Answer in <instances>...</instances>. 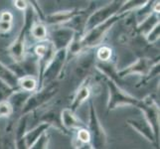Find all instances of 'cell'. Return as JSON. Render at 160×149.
Here are the masks:
<instances>
[{"label": "cell", "mask_w": 160, "mask_h": 149, "mask_svg": "<svg viewBox=\"0 0 160 149\" xmlns=\"http://www.w3.org/2000/svg\"><path fill=\"white\" fill-rule=\"evenodd\" d=\"M129 13H122V14H117L113 17L108 19L107 22L101 24L100 26L96 27L89 32L85 33L80 39V45L82 52L84 53L86 51H90V50L98 47L101 45L102 40L106 38L107 34L109 32V30L118 23V21L123 20Z\"/></svg>", "instance_id": "cell-1"}, {"label": "cell", "mask_w": 160, "mask_h": 149, "mask_svg": "<svg viewBox=\"0 0 160 149\" xmlns=\"http://www.w3.org/2000/svg\"><path fill=\"white\" fill-rule=\"evenodd\" d=\"M36 15L34 10L32 9L30 4L28 5L27 9L24 11V23L22 28L20 29L17 37L15 40L10 44V46L7 48L8 54L10 57L14 60V62H19L26 56L25 51V43H26V37L30 34V31L33 24L36 22Z\"/></svg>", "instance_id": "cell-2"}, {"label": "cell", "mask_w": 160, "mask_h": 149, "mask_svg": "<svg viewBox=\"0 0 160 149\" xmlns=\"http://www.w3.org/2000/svg\"><path fill=\"white\" fill-rule=\"evenodd\" d=\"M59 92V85L56 82L42 87L29 96L21 109V115H30L39 108L50 103Z\"/></svg>", "instance_id": "cell-3"}, {"label": "cell", "mask_w": 160, "mask_h": 149, "mask_svg": "<svg viewBox=\"0 0 160 149\" xmlns=\"http://www.w3.org/2000/svg\"><path fill=\"white\" fill-rule=\"evenodd\" d=\"M108 90V99L107 107L108 112L117 109L121 107H134L139 108L141 106V99L130 95L124 91L120 86L108 78H104Z\"/></svg>", "instance_id": "cell-4"}, {"label": "cell", "mask_w": 160, "mask_h": 149, "mask_svg": "<svg viewBox=\"0 0 160 149\" xmlns=\"http://www.w3.org/2000/svg\"><path fill=\"white\" fill-rule=\"evenodd\" d=\"M87 128L91 135L90 144L92 149H108V135L98 117L97 109L92 99H90L89 123Z\"/></svg>", "instance_id": "cell-5"}, {"label": "cell", "mask_w": 160, "mask_h": 149, "mask_svg": "<svg viewBox=\"0 0 160 149\" xmlns=\"http://www.w3.org/2000/svg\"><path fill=\"white\" fill-rule=\"evenodd\" d=\"M67 63H68L67 49L57 51L50 64L48 65V67L46 68L45 72H44L39 84H38V90L46 85L55 82L58 79H60L62 77L64 68Z\"/></svg>", "instance_id": "cell-6"}, {"label": "cell", "mask_w": 160, "mask_h": 149, "mask_svg": "<svg viewBox=\"0 0 160 149\" xmlns=\"http://www.w3.org/2000/svg\"><path fill=\"white\" fill-rule=\"evenodd\" d=\"M122 4H123V1L114 0V1L109 2L101 8L96 9L89 17H88L84 34L87 32H89L90 30L96 28V27L100 26L101 24L104 23V22H107L108 19L113 17V16H115L117 14H118Z\"/></svg>", "instance_id": "cell-7"}, {"label": "cell", "mask_w": 160, "mask_h": 149, "mask_svg": "<svg viewBox=\"0 0 160 149\" xmlns=\"http://www.w3.org/2000/svg\"><path fill=\"white\" fill-rule=\"evenodd\" d=\"M59 104H60V102H54L53 103L50 102V103H48L47 106L39 108L33 113L36 114L39 123H46L50 126V127L56 128L61 133L68 135L70 134V132H68L63 127L62 122H61V110L62 109L59 108L60 107Z\"/></svg>", "instance_id": "cell-8"}, {"label": "cell", "mask_w": 160, "mask_h": 149, "mask_svg": "<svg viewBox=\"0 0 160 149\" xmlns=\"http://www.w3.org/2000/svg\"><path fill=\"white\" fill-rule=\"evenodd\" d=\"M158 63H159V57L156 59L140 57L135 62L128 66L126 68L118 71V78L121 81L122 79L126 78V77L134 75V76H139L142 79H144L150 72L153 66H155Z\"/></svg>", "instance_id": "cell-9"}, {"label": "cell", "mask_w": 160, "mask_h": 149, "mask_svg": "<svg viewBox=\"0 0 160 149\" xmlns=\"http://www.w3.org/2000/svg\"><path fill=\"white\" fill-rule=\"evenodd\" d=\"M56 52L57 51L54 45L48 39L38 42L34 47V56L36 57L38 63V84H39L44 72L54 58Z\"/></svg>", "instance_id": "cell-10"}, {"label": "cell", "mask_w": 160, "mask_h": 149, "mask_svg": "<svg viewBox=\"0 0 160 149\" xmlns=\"http://www.w3.org/2000/svg\"><path fill=\"white\" fill-rule=\"evenodd\" d=\"M139 109L142 112V117L150 124L157 139H159V106L153 96L149 95L141 99Z\"/></svg>", "instance_id": "cell-11"}, {"label": "cell", "mask_w": 160, "mask_h": 149, "mask_svg": "<svg viewBox=\"0 0 160 149\" xmlns=\"http://www.w3.org/2000/svg\"><path fill=\"white\" fill-rule=\"evenodd\" d=\"M19 79L26 76L35 77L38 80V63L35 56H26L19 62H14L8 66Z\"/></svg>", "instance_id": "cell-12"}, {"label": "cell", "mask_w": 160, "mask_h": 149, "mask_svg": "<svg viewBox=\"0 0 160 149\" xmlns=\"http://www.w3.org/2000/svg\"><path fill=\"white\" fill-rule=\"evenodd\" d=\"M76 33L67 26H59L51 33V43L54 45L56 51L68 49L72 41L74 40Z\"/></svg>", "instance_id": "cell-13"}, {"label": "cell", "mask_w": 160, "mask_h": 149, "mask_svg": "<svg viewBox=\"0 0 160 149\" xmlns=\"http://www.w3.org/2000/svg\"><path fill=\"white\" fill-rule=\"evenodd\" d=\"M126 123H128L132 129H134L137 133L140 134L142 137L148 141L152 143V144L158 149L159 144H158V140L157 137L155 136L153 132V129L150 126V124L147 122L146 119L144 117H138V118H128L126 120Z\"/></svg>", "instance_id": "cell-14"}, {"label": "cell", "mask_w": 160, "mask_h": 149, "mask_svg": "<svg viewBox=\"0 0 160 149\" xmlns=\"http://www.w3.org/2000/svg\"><path fill=\"white\" fill-rule=\"evenodd\" d=\"M79 56L80 59L78 61V63H77L76 75L84 81L88 77L91 76V72L96 68L97 61L95 57V53L92 50L82 53Z\"/></svg>", "instance_id": "cell-15"}, {"label": "cell", "mask_w": 160, "mask_h": 149, "mask_svg": "<svg viewBox=\"0 0 160 149\" xmlns=\"http://www.w3.org/2000/svg\"><path fill=\"white\" fill-rule=\"evenodd\" d=\"M81 9H70V10H62V11H57L51 14L45 15L42 23H44L46 26H64L68 24L69 22L73 19L75 16H77L80 13Z\"/></svg>", "instance_id": "cell-16"}, {"label": "cell", "mask_w": 160, "mask_h": 149, "mask_svg": "<svg viewBox=\"0 0 160 149\" xmlns=\"http://www.w3.org/2000/svg\"><path fill=\"white\" fill-rule=\"evenodd\" d=\"M91 92H92V78L91 77H88V78L82 81V84L79 86L69 108L73 112L76 113V112L79 109V107L82 104L84 103L87 99L90 98Z\"/></svg>", "instance_id": "cell-17"}, {"label": "cell", "mask_w": 160, "mask_h": 149, "mask_svg": "<svg viewBox=\"0 0 160 149\" xmlns=\"http://www.w3.org/2000/svg\"><path fill=\"white\" fill-rule=\"evenodd\" d=\"M61 122H62L63 127L70 131H78L79 129L86 128L87 124L77 117L76 113L73 112L69 107L63 108L61 110Z\"/></svg>", "instance_id": "cell-18"}, {"label": "cell", "mask_w": 160, "mask_h": 149, "mask_svg": "<svg viewBox=\"0 0 160 149\" xmlns=\"http://www.w3.org/2000/svg\"><path fill=\"white\" fill-rule=\"evenodd\" d=\"M29 115H21L14 130V149H29L24 140V134L27 131Z\"/></svg>", "instance_id": "cell-19"}, {"label": "cell", "mask_w": 160, "mask_h": 149, "mask_svg": "<svg viewBox=\"0 0 160 149\" xmlns=\"http://www.w3.org/2000/svg\"><path fill=\"white\" fill-rule=\"evenodd\" d=\"M159 24V14L152 12L142 21H140L139 23L136 24V32L141 37L145 38L154 27H156Z\"/></svg>", "instance_id": "cell-20"}, {"label": "cell", "mask_w": 160, "mask_h": 149, "mask_svg": "<svg viewBox=\"0 0 160 149\" xmlns=\"http://www.w3.org/2000/svg\"><path fill=\"white\" fill-rule=\"evenodd\" d=\"M0 81L5 82L15 91H19V78L8 66L0 61Z\"/></svg>", "instance_id": "cell-21"}, {"label": "cell", "mask_w": 160, "mask_h": 149, "mask_svg": "<svg viewBox=\"0 0 160 149\" xmlns=\"http://www.w3.org/2000/svg\"><path fill=\"white\" fill-rule=\"evenodd\" d=\"M50 128V126L46 123H39L37 124L35 127H33L32 129L26 131V133L24 134V140L26 145L28 146V148L34 143L39 137L48 131V129Z\"/></svg>", "instance_id": "cell-22"}, {"label": "cell", "mask_w": 160, "mask_h": 149, "mask_svg": "<svg viewBox=\"0 0 160 149\" xmlns=\"http://www.w3.org/2000/svg\"><path fill=\"white\" fill-rule=\"evenodd\" d=\"M38 90V80L35 77L26 76L19 79V91L27 93H33Z\"/></svg>", "instance_id": "cell-23"}, {"label": "cell", "mask_w": 160, "mask_h": 149, "mask_svg": "<svg viewBox=\"0 0 160 149\" xmlns=\"http://www.w3.org/2000/svg\"><path fill=\"white\" fill-rule=\"evenodd\" d=\"M31 93H27V92H24L22 91H16L12 97L9 98V102L11 103V106H12L13 109H14V112L16 110H19L21 112L22 107L25 104L27 98L29 97V96Z\"/></svg>", "instance_id": "cell-24"}, {"label": "cell", "mask_w": 160, "mask_h": 149, "mask_svg": "<svg viewBox=\"0 0 160 149\" xmlns=\"http://www.w3.org/2000/svg\"><path fill=\"white\" fill-rule=\"evenodd\" d=\"M96 61L98 63H107L113 59V50L108 45H102L98 47L95 53Z\"/></svg>", "instance_id": "cell-25"}, {"label": "cell", "mask_w": 160, "mask_h": 149, "mask_svg": "<svg viewBox=\"0 0 160 149\" xmlns=\"http://www.w3.org/2000/svg\"><path fill=\"white\" fill-rule=\"evenodd\" d=\"M30 34L34 39L38 40L39 42L47 40V36H48L47 26L44 23H42V22H35L31 28Z\"/></svg>", "instance_id": "cell-26"}, {"label": "cell", "mask_w": 160, "mask_h": 149, "mask_svg": "<svg viewBox=\"0 0 160 149\" xmlns=\"http://www.w3.org/2000/svg\"><path fill=\"white\" fill-rule=\"evenodd\" d=\"M148 0H130V1H123L118 14L122 13H132L135 12L147 3Z\"/></svg>", "instance_id": "cell-27"}, {"label": "cell", "mask_w": 160, "mask_h": 149, "mask_svg": "<svg viewBox=\"0 0 160 149\" xmlns=\"http://www.w3.org/2000/svg\"><path fill=\"white\" fill-rule=\"evenodd\" d=\"M49 143H50V135L48 132H45L33 143L29 149H49Z\"/></svg>", "instance_id": "cell-28"}, {"label": "cell", "mask_w": 160, "mask_h": 149, "mask_svg": "<svg viewBox=\"0 0 160 149\" xmlns=\"http://www.w3.org/2000/svg\"><path fill=\"white\" fill-rule=\"evenodd\" d=\"M16 91L10 87L5 82L0 81V102H7Z\"/></svg>", "instance_id": "cell-29"}, {"label": "cell", "mask_w": 160, "mask_h": 149, "mask_svg": "<svg viewBox=\"0 0 160 149\" xmlns=\"http://www.w3.org/2000/svg\"><path fill=\"white\" fill-rule=\"evenodd\" d=\"M91 142V135L88 128H82L77 131V137H76V143L80 144H90Z\"/></svg>", "instance_id": "cell-30"}, {"label": "cell", "mask_w": 160, "mask_h": 149, "mask_svg": "<svg viewBox=\"0 0 160 149\" xmlns=\"http://www.w3.org/2000/svg\"><path fill=\"white\" fill-rule=\"evenodd\" d=\"M14 113V109L9 101L0 102V119L10 117Z\"/></svg>", "instance_id": "cell-31"}, {"label": "cell", "mask_w": 160, "mask_h": 149, "mask_svg": "<svg viewBox=\"0 0 160 149\" xmlns=\"http://www.w3.org/2000/svg\"><path fill=\"white\" fill-rule=\"evenodd\" d=\"M159 38H160V24L157 25L156 27H154L149 32V34L145 37V41L148 45H154L159 40Z\"/></svg>", "instance_id": "cell-32"}, {"label": "cell", "mask_w": 160, "mask_h": 149, "mask_svg": "<svg viewBox=\"0 0 160 149\" xmlns=\"http://www.w3.org/2000/svg\"><path fill=\"white\" fill-rule=\"evenodd\" d=\"M13 27V22H3L0 21V34L5 35L12 30Z\"/></svg>", "instance_id": "cell-33"}, {"label": "cell", "mask_w": 160, "mask_h": 149, "mask_svg": "<svg viewBox=\"0 0 160 149\" xmlns=\"http://www.w3.org/2000/svg\"><path fill=\"white\" fill-rule=\"evenodd\" d=\"M13 14L8 10H3L0 12V21L3 22H13Z\"/></svg>", "instance_id": "cell-34"}, {"label": "cell", "mask_w": 160, "mask_h": 149, "mask_svg": "<svg viewBox=\"0 0 160 149\" xmlns=\"http://www.w3.org/2000/svg\"><path fill=\"white\" fill-rule=\"evenodd\" d=\"M13 3L14 6L20 11H25L29 5L28 1H25V0H15V1H13Z\"/></svg>", "instance_id": "cell-35"}, {"label": "cell", "mask_w": 160, "mask_h": 149, "mask_svg": "<svg viewBox=\"0 0 160 149\" xmlns=\"http://www.w3.org/2000/svg\"><path fill=\"white\" fill-rule=\"evenodd\" d=\"M76 149H92L91 144H80V143H75Z\"/></svg>", "instance_id": "cell-36"}, {"label": "cell", "mask_w": 160, "mask_h": 149, "mask_svg": "<svg viewBox=\"0 0 160 149\" xmlns=\"http://www.w3.org/2000/svg\"><path fill=\"white\" fill-rule=\"evenodd\" d=\"M0 142H1V135H0Z\"/></svg>", "instance_id": "cell-37"}]
</instances>
